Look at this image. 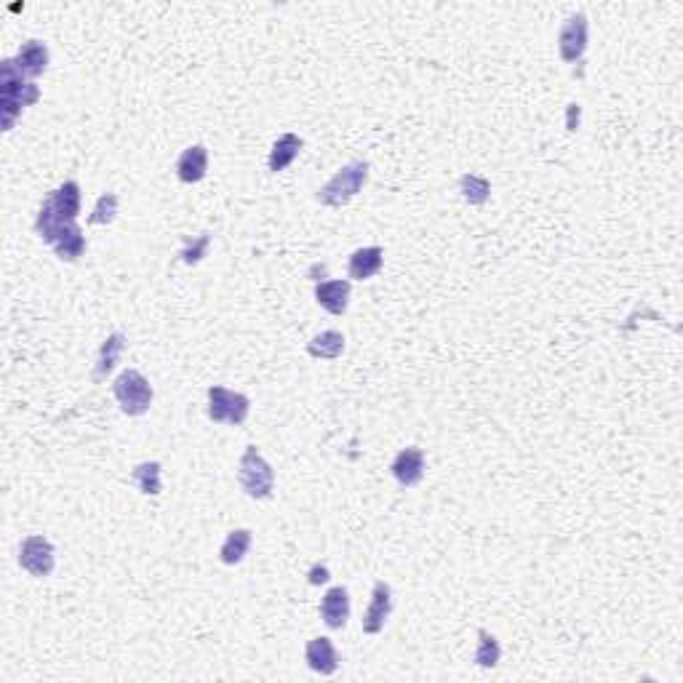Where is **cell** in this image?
Returning a JSON list of instances; mask_svg holds the SVG:
<instances>
[{
    "mask_svg": "<svg viewBox=\"0 0 683 683\" xmlns=\"http://www.w3.org/2000/svg\"><path fill=\"white\" fill-rule=\"evenodd\" d=\"M40 99V88L35 80H27V76L16 67L13 59L0 62V112H3V131H11L16 118L22 115L24 107L35 104Z\"/></svg>",
    "mask_w": 683,
    "mask_h": 683,
    "instance_id": "6da1fadb",
    "label": "cell"
},
{
    "mask_svg": "<svg viewBox=\"0 0 683 683\" xmlns=\"http://www.w3.org/2000/svg\"><path fill=\"white\" fill-rule=\"evenodd\" d=\"M369 182V163L366 160H353L345 168H339L320 190H318V203L342 209L347 206Z\"/></svg>",
    "mask_w": 683,
    "mask_h": 683,
    "instance_id": "7a4b0ae2",
    "label": "cell"
},
{
    "mask_svg": "<svg viewBox=\"0 0 683 683\" xmlns=\"http://www.w3.org/2000/svg\"><path fill=\"white\" fill-rule=\"evenodd\" d=\"M238 481L251 499H267L275 489V472L256 446H246L238 464Z\"/></svg>",
    "mask_w": 683,
    "mask_h": 683,
    "instance_id": "3957f363",
    "label": "cell"
},
{
    "mask_svg": "<svg viewBox=\"0 0 683 683\" xmlns=\"http://www.w3.org/2000/svg\"><path fill=\"white\" fill-rule=\"evenodd\" d=\"M112 392H115L121 411L129 417H142L152 406V384L137 369L121 372L112 384Z\"/></svg>",
    "mask_w": 683,
    "mask_h": 683,
    "instance_id": "277c9868",
    "label": "cell"
},
{
    "mask_svg": "<svg viewBox=\"0 0 683 683\" xmlns=\"http://www.w3.org/2000/svg\"><path fill=\"white\" fill-rule=\"evenodd\" d=\"M251 400L243 392H232L228 387H209V419L217 425H243L248 419Z\"/></svg>",
    "mask_w": 683,
    "mask_h": 683,
    "instance_id": "5b68a950",
    "label": "cell"
},
{
    "mask_svg": "<svg viewBox=\"0 0 683 683\" xmlns=\"http://www.w3.org/2000/svg\"><path fill=\"white\" fill-rule=\"evenodd\" d=\"M19 566L32 574V577H49L57 566V555H54V544L40 536V534H32L27 536L22 544H19Z\"/></svg>",
    "mask_w": 683,
    "mask_h": 683,
    "instance_id": "8992f818",
    "label": "cell"
},
{
    "mask_svg": "<svg viewBox=\"0 0 683 683\" xmlns=\"http://www.w3.org/2000/svg\"><path fill=\"white\" fill-rule=\"evenodd\" d=\"M588 49V16L574 13L563 22L561 35H558V51L563 62H580Z\"/></svg>",
    "mask_w": 683,
    "mask_h": 683,
    "instance_id": "52a82bcc",
    "label": "cell"
},
{
    "mask_svg": "<svg viewBox=\"0 0 683 683\" xmlns=\"http://www.w3.org/2000/svg\"><path fill=\"white\" fill-rule=\"evenodd\" d=\"M390 472H392V478L403 489L417 486L422 481V475H425V454H422V449H417V446L400 449L398 456L392 459V464H390Z\"/></svg>",
    "mask_w": 683,
    "mask_h": 683,
    "instance_id": "ba28073f",
    "label": "cell"
},
{
    "mask_svg": "<svg viewBox=\"0 0 683 683\" xmlns=\"http://www.w3.org/2000/svg\"><path fill=\"white\" fill-rule=\"evenodd\" d=\"M392 611V590L387 582H377L374 590H372V604L366 608L361 625H364V633L366 635H380L384 630V622Z\"/></svg>",
    "mask_w": 683,
    "mask_h": 683,
    "instance_id": "9c48e42d",
    "label": "cell"
},
{
    "mask_svg": "<svg viewBox=\"0 0 683 683\" xmlns=\"http://www.w3.org/2000/svg\"><path fill=\"white\" fill-rule=\"evenodd\" d=\"M304 660L310 665V670L320 673V676H334L339 668V654L337 646L331 643V638H312L304 646Z\"/></svg>",
    "mask_w": 683,
    "mask_h": 683,
    "instance_id": "30bf717a",
    "label": "cell"
},
{
    "mask_svg": "<svg viewBox=\"0 0 683 683\" xmlns=\"http://www.w3.org/2000/svg\"><path fill=\"white\" fill-rule=\"evenodd\" d=\"M209 171V150L203 145H193L179 155L176 160V176L184 184H198Z\"/></svg>",
    "mask_w": 683,
    "mask_h": 683,
    "instance_id": "8fae6325",
    "label": "cell"
},
{
    "mask_svg": "<svg viewBox=\"0 0 683 683\" xmlns=\"http://www.w3.org/2000/svg\"><path fill=\"white\" fill-rule=\"evenodd\" d=\"M315 302L331 315H345L350 304V281H318Z\"/></svg>",
    "mask_w": 683,
    "mask_h": 683,
    "instance_id": "7c38bea8",
    "label": "cell"
},
{
    "mask_svg": "<svg viewBox=\"0 0 683 683\" xmlns=\"http://www.w3.org/2000/svg\"><path fill=\"white\" fill-rule=\"evenodd\" d=\"M59 222L65 225H73L77 222V214H80V184L76 179H67L65 184H59L51 195H49Z\"/></svg>",
    "mask_w": 683,
    "mask_h": 683,
    "instance_id": "4fadbf2b",
    "label": "cell"
},
{
    "mask_svg": "<svg viewBox=\"0 0 683 683\" xmlns=\"http://www.w3.org/2000/svg\"><path fill=\"white\" fill-rule=\"evenodd\" d=\"M13 62H16V67L30 80H35V77L43 76L46 67H49V49L40 40H27V43L19 46Z\"/></svg>",
    "mask_w": 683,
    "mask_h": 683,
    "instance_id": "5bb4252c",
    "label": "cell"
},
{
    "mask_svg": "<svg viewBox=\"0 0 683 683\" xmlns=\"http://www.w3.org/2000/svg\"><path fill=\"white\" fill-rule=\"evenodd\" d=\"M320 616L323 622L331 627V630H342L347 625V616H350V596H347V588H331L323 601H320Z\"/></svg>",
    "mask_w": 683,
    "mask_h": 683,
    "instance_id": "9a60e30c",
    "label": "cell"
},
{
    "mask_svg": "<svg viewBox=\"0 0 683 683\" xmlns=\"http://www.w3.org/2000/svg\"><path fill=\"white\" fill-rule=\"evenodd\" d=\"M384 265V251L380 246H366V248H358L350 262H347V273L353 281H369L374 278Z\"/></svg>",
    "mask_w": 683,
    "mask_h": 683,
    "instance_id": "2e32d148",
    "label": "cell"
},
{
    "mask_svg": "<svg viewBox=\"0 0 683 683\" xmlns=\"http://www.w3.org/2000/svg\"><path fill=\"white\" fill-rule=\"evenodd\" d=\"M304 142L302 137H297V134H281L278 139H275V145H273V150H270V171L273 174H281V171H286L294 160H297V155L302 152Z\"/></svg>",
    "mask_w": 683,
    "mask_h": 683,
    "instance_id": "e0dca14e",
    "label": "cell"
},
{
    "mask_svg": "<svg viewBox=\"0 0 683 683\" xmlns=\"http://www.w3.org/2000/svg\"><path fill=\"white\" fill-rule=\"evenodd\" d=\"M51 248L57 251V256L62 262H77L85 251V238H83V229L77 228V222L73 225H65L59 229V235L54 238Z\"/></svg>",
    "mask_w": 683,
    "mask_h": 683,
    "instance_id": "ac0fdd59",
    "label": "cell"
},
{
    "mask_svg": "<svg viewBox=\"0 0 683 683\" xmlns=\"http://www.w3.org/2000/svg\"><path fill=\"white\" fill-rule=\"evenodd\" d=\"M123 350H126V337H123L121 331L110 334V337L104 339L102 350H99V361H96V369H94V380L96 382L104 380V377H107V374L118 366V361H121Z\"/></svg>",
    "mask_w": 683,
    "mask_h": 683,
    "instance_id": "d6986e66",
    "label": "cell"
},
{
    "mask_svg": "<svg viewBox=\"0 0 683 683\" xmlns=\"http://www.w3.org/2000/svg\"><path fill=\"white\" fill-rule=\"evenodd\" d=\"M307 353L312 358H320V361H334L345 353V337L334 328L328 331H320L318 337H312L307 342Z\"/></svg>",
    "mask_w": 683,
    "mask_h": 683,
    "instance_id": "ffe728a7",
    "label": "cell"
},
{
    "mask_svg": "<svg viewBox=\"0 0 683 683\" xmlns=\"http://www.w3.org/2000/svg\"><path fill=\"white\" fill-rule=\"evenodd\" d=\"M251 550V532L248 529H235V532L228 534L222 550H220V561L225 566H238Z\"/></svg>",
    "mask_w": 683,
    "mask_h": 683,
    "instance_id": "44dd1931",
    "label": "cell"
},
{
    "mask_svg": "<svg viewBox=\"0 0 683 683\" xmlns=\"http://www.w3.org/2000/svg\"><path fill=\"white\" fill-rule=\"evenodd\" d=\"M475 665L478 668H497L502 660V646L499 641L489 633V630H478V649H475Z\"/></svg>",
    "mask_w": 683,
    "mask_h": 683,
    "instance_id": "7402d4cb",
    "label": "cell"
},
{
    "mask_svg": "<svg viewBox=\"0 0 683 683\" xmlns=\"http://www.w3.org/2000/svg\"><path fill=\"white\" fill-rule=\"evenodd\" d=\"M160 462H142V464H137L134 467V472H131V481L137 483V489L142 491V494H148V497H157L160 494Z\"/></svg>",
    "mask_w": 683,
    "mask_h": 683,
    "instance_id": "603a6c76",
    "label": "cell"
},
{
    "mask_svg": "<svg viewBox=\"0 0 683 683\" xmlns=\"http://www.w3.org/2000/svg\"><path fill=\"white\" fill-rule=\"evenodd\" d=\"M459 193L470 206H483L491 195V184H489V179H483L478 174H464L459 179Z\"/></svg>",
    "mask_w": 683,
    "mask_h": 683,
    "instance_id": "cb8c5ba5",
    "label": "cell"
},
{
    "mask_svg": "<svg viewBox=\"0 0 683 683\" xmlns=\"http://www.w3.org/2000/svg\"><path fill=\"white\" fill-rule=\"evenodd\" d=\"M115 217H118V195H115V193H104V195L96 201V206H94L88 222H91V225H110Z\"/></svg>",
    "mask_w": 683,
    "mask_h": 683,
    "instance_id": "d4e9b609",
    "label": "cell"
},
{
    "mask_svg": "<svg viewBox=\"0 0 683 683\" xmlns=\"http://www.w3.org/2000/svg\"><path fill=\"white\" fill-rule=\"evenodd\" d=\"M209 246H211V235H209V232H201L195 240H190V243L182 248V262H184V265H198V262L209 254Z\"/></svg>",
    "mask_w": 683,
    "mask_h": 683,
    "instance_id": "484cf974",
    "label": "cell"
},
{
    "mask_svg": "<svg viewBox=\"0 0 683 683\" xmlns=\"http://www.w3.org/2000/svg\"><path fill=\"white\" fill-rule=\"evenodd\" d=\"M307 577H310V585H326L331 574H328V569H326V566L315 563V566L310 569V574H307Z\"/></svg>",
    "mask_w": 683,
    "mask_h": 683,
    "instance_id": "4316f807",
    "label": "cell"
},
{
    "mask_svg": "<svg viewBox=\"0 0 683 683\" xmlns=\"http://www.w3.org/2000/svg\"><path fill=\"white\" fill-rule=\"evenodd\" d=\"M580 126V104H569V118H566V129L569 131H577Z\"/></svg>",
    "mask_w": 683,
    "mask_h": 683,
    "instance_id": "83f0119b",
    "label": "cell"
}]
</instances>
